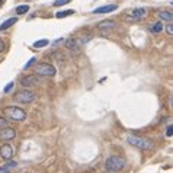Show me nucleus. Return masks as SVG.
Wrapping results in <instances>:
<instances>
[{"instance_id": "nucleus-25", "label": "nucleus", "mask_w": 173, "mask_h": 173, "mask_svg": "<svg viewBox=\"0 0 173 173\" xmlns=\"http://www.w3.org/2000/svg\"><path fill=\"white\" fill-rule=\"evenodd\" d=\"M166 135H167V137H172V135H173V126H172V125L167 126V133H166Z\"/></svg>"}, {"instance_id": "nucleus-30", "label": "nucleus", "mask_w": 173, "mask_h": 173, "mask_svg": "<svg viewBox=\"0 0 173 173\" xmlns=\"http://www.w3.org/2000/svg\"><path fill=\"white\" fill-rule=\"evenodd\" d=\"M5 3V0H0V5H3Z\"/></svg>"}, {"instance_id": "nucleus-4", "label": "nucleus", "mask_w": 173, "mask_h": 173, "mask_svg": "<svg viewBox=\"0 0 173 173\" xmlns=\"http://www.w3.org/2000/svg\"><path fill=\"white\" fill-rule=\"evenodd\" d=\"M35 73L36 76H54L57 73L55 67L51 66V64H47V63H38L35 66Z\"/></svg>"}, {"instance_id": "nucleus-24", "label": "nucleus", "mask_w": 173, "mask_h": 173, "mask_svg": "<svg viewBox=\"0 0 173 173\" xmlns=\"http://www.w3.org/2000/svg\"><path fill=\"white\" fill-rule=\"evenodd\" d=\"M166 31H167V33L172 36V35H173V25H172V23H169V25L166 26Z\"/></svg>"}, {"instance_id": "nucleus-16", "label": "nucleus", "mask_w": 173, "mask_h": 173, "mask_svg": "<svg viewBox=\"0 0 173 173\" xmlns=\"http://www.w3.org/2000/svg\"><path fill=\"white\" fill-rule=\"evenodd\" d=\"M73 13H74V10H61V12H57V13H55V18H57V19H61V18L71 16Z\"/></svg>"}, {"instance_id": "nucleus-12", "label": "nucleus", "mask_w": 173, "mask_h": 173, "mask_svg": "<svg viewBox=\"0 0 173 173\" xmlns=\"http://www.w3.org/2000/svg\"><path fill=\"white\" fill-rule=\"evenodd\" d=\"M113 10H116V5H108V6H102V7L95 9L93 13L95 15H102V13H109V12H113Z\"/></svg>"}, {"instance_id": "nucleus-3", "label": "nucleus", "mask_w": 173, "mask_h": 173, "mask_svg": "<svg viewBox=\"0 0 173 173\" xmlns=\"http://www.w3.org/2000/svg\"><path fill=\"white\" fill-rule=\"evenodd\" d=\"M126 141L131 144V146L141 148V150H151L154 147V143L148 138H141V137H135V135H130Z\"/></svg>"}, {"instance_id": "nucleus-23", "label": "nucleus", "mask_w": 173, "mask_h": 173, "mask_svg": "<svg viewBox=\"0 0 173 173\" xmlns=\"http://www.w3.org/2000/svg\"><path fill=\"white\" fill-rule=\"evenodd\" d=\"M16 166H18V163H16V161H12V160H10V161H9V163H7V164H6L5 167H6V169H13V167H16Z\"/></svg>"}, {"instance_id": "nucleus-1", "label": "nucleus", "mask_w": 173, "mask_h": 173, "mask_svg": "<svg viewBox=\"0 0 173 173\" xmlns=\"http://www.w3.org/2000/svg\"><path fill=\"white\" fill-rule=\"evenodd\" d=\"M125 159L124 157H121V156H112V157H109L106 160V163H105V167H106L108 172H119L122 170L124 167H125Z\"/></svg>"}, {"instance_id": "nucleus-28", "label": "nucleus", "mask_w": 173, "mask_h": 173, "mask_svg": "<svg viewBox=\"0 0 173 173\" xmlns=\"http://www.w3.org/2000/svg\"><path fill=\"white\" fill-rule=\"evenodd\" d=\"M0 173H10V172H9V169H6V167L3 166L2 169H0Z\"/></svg>"}, {"instance_id": "nucleus-11", "label": "nucleus", "mask_w": 173, "mask_h": 173, "mask_svg": "<svg viewBox=\"0 0 173 173\" xmlns=\"http://www.w3.org/2000/svg\"><path fill=\"white\" fill-rule=\"evenodd\" d=\"M66 42V48H68V50H77V48H80L83 44H81V41L79 40V38H68V40L64 41Z\"/></svg>"}, {"instance_id": "nucleus-14", "label": "nucleus", "mask_w": 173, "mask_h": 173, "mask_svg": "<svg viewBox=\"0 0 173 173\" xmlns=\"http://www.w3.org/2000/svg\"><path fill=\"white\" fill-rule=\"evenodd\" d=\"M161 31H163V23H161V22H154V23L150 25V32L160 33Z\"/></svg>"}, {"instance_id": "nucleus-19", "label": "nucleus", "mask_w": 173, "mask_h": 173, "mask_svg": "<svg viewBox=\"0 0 173 173\" xmlns=\"http://www.w3.org/2000/svg\"><path fill=\"white\" fill-rule=\"evenodd\" d=\"M71 0H55L54 2V6H64V5H67V3H70Z\"/></svg>"}, {"instance_id": "nucleus-7", "label": "nucleus", "mask_w": 173, "mask_h": 173, "mask_svg": "<svg viewBox=\"0 0 173 173\" xmlns=\"http://www.w3.org/2000/svg\"><path fill=\"white\" fill-rule=\"evenodd\" d=\"M40 83V77L36 74H29V76H23L20 79V85L25 87H29V86H33V85H38Z\"/></svg>"}, {"instance_id": "nucleus-26", "label": "nucleus", "mask_w": 173, "mask_h": 173, "mask_svg": "<svg viewBox=\"0 0 173 173\" xmlns=\"http://www.w3.org/2000/svg\"><path fill=\"white\" fill-rule=\"evenodd\" d=\"M13 85H15V83H9V85H7V86L5 87V92H6V93H7V92H9V90H10V89L13 87Z\"/></svg>"}, {"instance_id": "nucleus-13", "label": "nucleus", "mask_w": 173, "mask_h": 173, "mask_svg": "<svg viewBox=\"0 0 173 173\" xmlns=\"http://www.w3.org/2000/svg\"><path fill=\"white\" fill-rule=\"evenodd\" d=\"M16 22H18V18H10V19L5 20V22L0 25V31H6V29H9L12 25H15Z\"/></svg>"}, {"instance_id": "nucleus-10", "label": "nucleus", "mask_w": 173, "mask_h": 173, "mask_svg": "<svg viewBox=\"0 0 173 173\" xmlns=\"http://www.w3.org/2000/svg\"><path fill=\"white\" fill-rule=\"evenodd\" d=\"M13 156V148L10 144H3L0 147V157L3 160H10Z\"/></svg>"}, {"instance_id": "nucleus-27", "label": "nucleus", "mask_w": 173, "mask_h": 173, "mask_svg": "<svg viewBox=\"0 0 173 173\" xmlns=\"http://www.w3.org/2000/svg\"><path fill=\"white\" fill-rule=\"evenodd\" d=\"M5 47H6V44H5V42H3V41L0 40V53H2V51H3V50H5Z\"/></svg>"}, {"instance_id": "nucleus-22", "label": "nucleus", "mask_w": 173, "mask_h": 173, "mask_svg": "<svg viewBox=\"0 0 173 173\" xmlns=\"http://www.w3.org/2000/svg\"><path fill=\"white\" fill-rule=\"evenodd\" d=\"M7 126H9L7 121L5 119V118H2V116H0V130H3V128H7Z\"/></svg>"}, {"instance_id": "nucleus-18", "label": "nucleus", "mask_w": 173, "mask_h": 173, "mask_svg": "<svg viewBox=\"0 0 173 173\" xmlns=\"http://www.w3.org/2000/svg\"><path fill=\"white\" fill-rule=\"evenodd\" d=\"M47 45H48V41L47 40L36 41V42L33 44V47H35V48H42V47H47Z\"/></svg>"}, {"instance_id": "nucleus-17", "label": "nucleus", "mask_w": 173, "mask_h": 173, "mask_svg": "<svg viewBox=\"0 0 173 173\" xmlns=\"http://www.w3.org/2000/svg\"><path fill=\"white\" fill-rule=\"evenodd\" d=\"M29 10V6L28 5H20V6L16 7V13L18 15H25Z\"/></svg>"}, {"instance_id": "nucleus-15", "label": "nucleus", "mask_w": 173, "mask_h": 173, "mask_svg": "<svg viewBox=\"0 0 173 173\" xmlns=\"http://www.w3.org/2000/svg\"><path fill=\"white\" fill-rule=\"evenodd\" d=\"M159 16H160V19H161V20H167V22H172V19H173L172 12H166V10L160 12Z\"/></svg>"}, {"instance_id": "nucleus-6", "label": "nucleus", "mask_w": 173, "mask_h": 173, "mask_svg": "<svg viewBox=\"0 0 173 173\" xmlns=\"http://www.w3.org/2000/svg\"><path fill=\"white\" fill-rule=\"evenodd\" d=\"M144 16H146V9L137 7V9H134L130 15H125L124 19H125L126 22H138V20H141Z\"/></svg>"}, {"instance_id": "nucleus-8", "label": "nucleus", "mask_w": 173, "mask_h": 173, "mask_svg": "<svg viewBox=\"0 0 173 173\" xmlns=\"http://www.w3.org/2000/svg\"><path fill=\"white\" fill-rule=\"evenodd\" d=\"M16 137V131H15L13 128H10V126H7V128H3V130H0V141H9L15 138Z\"/></svg>"}, {"instance_id": "nucleus-2", "label": "nucleus", "mask_w": 173, "mask_h": 173, "mask_svg": "<svg viewBox=\"0 0 173 173\" xmlns=\"http://www.w3.org/2000/svg\"><path fill=\"white\" fill-rule=\"evenodd\" d=\"M3 113H5V116L9 118V119L12 121H23L26 119V112L23 111V109H20V108H16V106H7L3 109Z\"/></svg>"}, {"instance_id": "nucleus-9", "label": "nucleus", "mask_w": 173, "mask_h": 173, "mask_svg": "<svg viewBox=\"0 0 173 173\" xmlns=\"http://www.w3.org/2000/svg\"><path fill=\"white\" fill-rule=\"evenodd\" d=\"M98 28H99L100 33H102L103 36H106L108 33H109V31L115 28V22H113V20H103V22H100L99 23V26Z\"/></svg>"}, {"instance_id": "nucleus-29", "label": "nucleus", "mask_w": 173, "mask_h": 173, "mask_svg": "<svg viewBox=\"0 0 173 173\" xmlns=\"http://www.w3.org/2000/svg\"><path fill=\"white\" fill-rule=\"evenodd\" d=\"M61 42H64V38H60V40H57L55 42H54V44H55V45H58V44H61Z\"/></svg>"}, {"instance_id": "nucleus-5", "label": "nucleus", "mask_w": 173, "mask_h": 173, "mask_svg": "<svg viewBox=\"0 0 173 173\" xmlns=\"http://www.w3.org/2000/svg\"><path fill=\"white\" fill-rule=\"evenodd\" d=\"M15 102H19V103H31L36 99V95L31 92V90H22L19 93H16L13 96Z\"/></svg>"}, {"instance_id": "nucleus-21", "label": "nucleus", "mask_w": 173, "mask_h": 173, "mask_svg": "<svg viewBox=\"0 0 173 173\" xmlns=\"http://www.w3.org/2000/svg\"><path fill=\"white\" fill-rule=\"evenodd\" d=\"M35 63H36V58H35V57H32V58H31V60H29L26 64H25V70H26V68H31V67H32Z\"/></svg>"}, {"instance_id": "nucleus-20", "label": "nucleus", "mask_w": 173, "mask_h": 173, "mask_svg": "<svg viewBox=\"0 0 173 173\" xmlns=\"http://www.w3.org/2000/svg\"><path fill=\"white\" fill-rule=\"evenodd\" d=\"M79 40L81 41V44H86V42H89V41L92 40V35H89V33H87V35H83V36L79 38Z\"/></svg>"}]
</instances>
